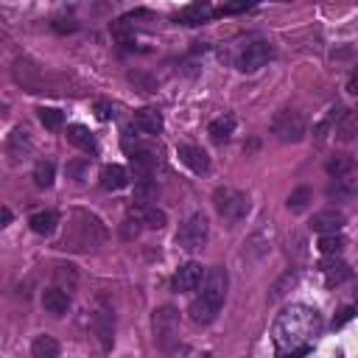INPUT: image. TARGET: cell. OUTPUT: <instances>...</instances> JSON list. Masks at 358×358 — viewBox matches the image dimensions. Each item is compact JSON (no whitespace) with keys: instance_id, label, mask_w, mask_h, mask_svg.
Returning a JSON list of instances; mask_svg holds the SVG:
<instances>
[{"instance_id":"obj_1","label":"cell","mask_w":358,"mask_h":358,"mask_svg":"<svg viewBox=\"0 0 358 358\" xmlns=\"http://www.w3.org/2000/svg\"><path fill=\"white\" fill-rule=\"evenodd\" d=\"M227 282H229L227 268L215 266V268L207 271L199 296L190 302V319H193L196 324H210V322L218 316V310H221V305H224V299H227Z\"/></svg>"},{"instance_id":"obj_2","label":"cell","mask_w":358,"mask_h":358,"mask_svg":"<svg viewBox=\"0 0 358 358\" xmlns=\"http://www.w3.org/2000/svg\"><path fill=\"white\" fill-rule=\"evenodd\" d=\"M73 218H76L78 224L70 227V232L62 238L59 249H92V246H98V243L106 241V229H103V224H101L92 213L76 210Z\"/></svg>"},{"instance_id":"obj_3","label":"cell","mask_w":358,"mask_h":358,"mask_svg":"<svg viewBox=\"0 0 358 358\" xmlns=\"http://www.w3.org/2000/svg\"><path fill=\"white\" fill-rule=\"evenodd\" d=\"M213 207H215V213H218L224 221L235 224V221H241V218L249 213V196H246L243 190H238V187L221 185V187H215V193H213Z\"/></svg>"},{"instance_id":"obj_4","label":"cell","mask_w":358,"mask_h":358,"mask_svg":"<svg viewBox=\"0 0 358 358\" xmlns=\"http://www.w3.org/2000/svg\"><path fill=\"white\" fill-rule=\"evenodd\" d=\"M274 59V48L266 42V39H255V42H246L238 56H235V67L241 73H257L260 67H266L268 62Z\"/></svg>"},{"instance_id":"obj_5","label":"cell","mask_w":358,"mask_h":358,"mask_svg":"<svg viewBox=\"0 0 358 358\" xmlns=\"http://www.w3.org/2000/svg\"><path fill=\"white\" fill-rule=\"evenodd\" d=\"M207 235H210V224L201 213H193L176 232V246L185 249V252H199L204 243H207Z\"/></svg>"},{"instance_id":"obj_6","label":"cell","mask_w":358,"mask_h":358,"mask_svg":"<svg viewBox=\"0 0 358 358\" xmlns=\"http://www.w3.org/2000/svg\"><path fill=\"white\" fill-rule=\"evenodd\" d=\"M271 134L280 143H299L305 137V120L296 109H280L271 117Z\"/></svg>"},{"instance_id":"obj_7","label":"cell","mask_w":358,"mask_h":358,"mask_svg":"<svg viewBox=\"0 0 358 358\" xmlns=\"http://www.w3.org/2000/svg\"><path fill=\"white\" fill-rule=\"evenodd\" d=\"M176 336H179V313L173 308H168V305L154 310V341L162 350H171Z\"/></svg>"},{"instance_id":"obj_8","label":"cell","mask_w":358,"mask_h":358,"mask_svg":"<svg viewBox=\"0 0 358 358\" xmlns=\"http://www.w3.org/2000/svg\"><path fill=\"white\" fill-rule=\"evenodd\" d=\"M204 268H201V263H193V260H187V263H182L179 268H176V274H173V288L179 291V294H190V291H199L201 288V282H204Z\"/></svg>"},{"instance_id":"obj_9","label":"cell","mask_w":358,"mask_h":358,"mask_svg":"<svg viewBox=\"0 0 358 358\" xmlns=\"http://www.w3.org/2000/svg\"><path fill=\"white\" fill-rule=\"evenodd\" d=\"M92 327H95V336L101 338V347L109 350L115 344V316H112V308L109 305H98L95 313H92Z\"/></svg>"},{"instance_id":"obj_10","label":"cell","mask_w":358,"mask_h":358,"mask_svg":"<svg viewBox=\"0 0 358 358\" xmlns=\"http://www.w3.org/2000/svg\"><path fill=\"white\" fill-rule=\"evenodd\" d=\"M176 157L185 168H190L193 173H210V157L201 145H190V143H182L176 148Z\"/></svg>"},{"instance_id":"obj_11","label":"cell","mask_w":358,"mask_h":358,"mask_svg":"<svg viewBox=\"0 0 358 358\" xmlns=\"http://www.w3.org/2000/svg\"><path fill=\"white\" fill-rule=\"evenodd\" d=\"M131 129L134 131H143V134H159L162 131V112L154 109V106H143L134 112V120H131Z\"/></svg>"},{"instance_id":"obj_12","label":"cell","mask_w":358,"mask_h":358,"mask_svg":"<svg viewBox=\"0 0 358 358\" xmlns=\"http://www.w3.org/2000/svg\"><path fill=\"white\" fill-rule=\"evenodd\" d=\"M131 215H134L143 227H148V229H162V227H165V221H168V215H165L159 207L145 204V201L134 204V207H131Z\"/></svg>"},{"instance_id":"obj_13","label":"cell","mask_w":358,"mask_h":358,"mask_svg":"<svg viewBox=\"0 0 358 358\" xmlns=\"http://www.w3.org/2000/svg\"><path fill=\"white\" fill-rule=\"evenodd\" d=\"M341 227H344V215L338 210H322L310 221V229L319 232V235H336Z\"/></svg>"},{"instance_id":"obj_14","label":"cell","mask_w":358,"mask_h":358,"mask_svg":"<svg viewBox=\"0 0 358 358\" xmlns=\"http://www.w3.org/2000/svg\"><path fill=\"white\" fill-rule=\"evenodd\" d=\"M235 126H238L235 115H232V112H224V115H218L215 120H210L207 134H210L213 143H227V140L235 134Z\"/></svg>"},{"instance_id":"obj_15","label":"cell","mask_w":358,"mask_h":358,"mask_svg":"<svg viewBox=\"0 0 358 358\" xmlns=\"http://www.w3.org/2000/svg\"><path fill=\"white\" fill-rule=\"evenodd\" d=\"M42 305H45L48 313L64 316L73 302H70V294H67V291H62V288H45V291H42Z\"/></svg>"},{"instance_id":"obj_16","label":"cell","mask_w":358,"mask_h":358,"mask_svg":"<svg viewBox=\"0 0 358 358\" xmlns=\"http://www.w3.org/2000/svg\"><path fill=\"white\" fill-rule=\"evenodd\" d=\"M213 14H215V11H213L207 3H190V6L179 8L176 22H182V25H201V22H207Z\"/></svg>"},{"instance_id":"obj_17","label":"cell","mask_w":358,"mask_h":358,"mask_svg":"<svg viewBox=\"0 0 358 358\" xmlns=\"http://www.w3.org/2000/svg\"><path fill=\"white\" fill-rule=\"evenodd\" d=\"M129 185V173L123 165H103L101 171V187L103 190H123Z\"/></svg>"},{"instance_id":"obj_18","label":"cell","mask_w":358,"mask_h":358,"mask_svg":"<svg viewBox=\"0 0 358 358\" xmlns=\"http://www.w3.org/2000/svg\"><path fill=\"white\" fill-rule=\"evenodd\" d=\"M56 224H59V215H56L53 210H36V213L28 218V227H31L36 235H53Z\"/></svg>"},{"instance_id":"obj_19","label":"cell","mask_w":358,"mask_h":358,"mask_svg":"<svg viewBox=\"0 0 358 358\" xmlns=\"http://www.w3.org/2000/svg\"><path fill=\"white\" fill-rule=\"evenodd\" d=\"M67 140H70L73 145H78L81 151H95V148H98V143H95L92 131H90L87 126H81V123L67 126Z\"/></svg>"},{"instance_id":"obj_20","label":"cell","mask_w":358,"mask_h":358,"mask_svg":"<svg viewBox=\"0 0 358 358\" xmlns=\"http://www.w3.org/2000/svg\"><path fill=\"white\" fill-rule=\"evenodd\" d=\"M333 134H336L341 143H350V140L358 134V112H347V109H344V115L338 117Z\"/></svg>"},{"instance_id":"obj_21","label":"cell","mask_w":358,"mask_h":358,"mask_svg":"<svg viewBox=\"0 0 358 358\" xmlns=\"http://www.w3.org/2000/svg\"><path fill=\"white\" fill-rule=\"evenodd\" d=\"M31 358H59V341L53 336H36L31 341Z\"/></svg>"},{"instance_id":"obj_22","label":"cell","mask_w":358,"mask_h":358,"mask_svg":"<svg viewBox=\"0 0 358 358\" xmlns=\"http://www.w3.org/2000/svg\"><path fill=\"white\" fill-rule=\"evenodd\" d=\"M129 154H131V165H134L140 173H148V171L157 165L154 151H151V148H145V145H134V148H129Z\"/></svg>"},{"instance_id":"obj_23","label":"cell","mask_w":358,"mask_h":358,"mask_svg":"<svg viewBox=\"0 0 358 358\" xmlns=\"http://www.w3.org/2000/svg\"><path fill=\"white\" fill-rule=\"evenodd\" d=\"M53 173H56L53 162L50 159H39L34 165V182H36V187H50L53 185Z\"/></svg>"},{"instance_id":"obj_24","label":"cell","mask_w":358,"mask_h":358,"mask_svg":"<svg viewBox=\"0 0 358 358\" xmlns=\"http://www.w3.org/2000/svg\"><path fill=\"white\" fill-rule=\"evenodd\" d=\"M322 268H324V277H327V282H330V285H333V282H341V280H347V277H350L347 266H344L338 257H327Z\"/></svg>"},{"instance_id":"obj_25","label":"cell","mask_w":358,"mask_h":358,"mask_svg":"<svg viewBox=\"0 0 358 358\" xmlns=\"http://www.w3.org/2000/svg\"><path fill=\"white\" fill-rule=\"evenodd\" d=\"M341 115H344V109H341V106H330V109H327V115H324V117L316 123V129H313V131H316V137H324L330 129H336V123H338V117H341Z\"/></svg>"},{"instance_id":"obj_26","label":"cell","mask_w":358,"mask_h":358,"mask_svg":"<svg viewBox=\"0 0 358 358\" xmlns=\"http://www.w3.org/2000/svg\"><path fill=\"white\" fill-rule=\"evenodd\" d=\"M319 249H322V255H327V257H338L341 249H344V238H341L338 232H336V235H322Z\"/></svg>"},{"instance_id":"obj_27","label":"cell","mask_w":358,"mask_h":358,"mask_svg":"<svg viewBox=\"0 0 358 358\" xmlns=\"http://www.w3.org/2000/svg\"><path fill=\"white\" fill-rule=\"evenodd\" d=\"M308 204H310V190L308 187H296L288 196V210L291 213H302V210H308Z\"/></svg>"},{"instance_id":"obj_28","label":"cell","mask_w":358,"mask_h":358,"mask_svg":"<svg viewBox=\"0 0 358 358\" xmlns=\"http://www.w3.org/2000/svg\"><path fill=\"white\" fill-rule=\"evenodd\" d=\"M39 120H42L45 129H59L64 123V115L59 109H53V106H42L39 109Z\"/></svg>"},{"instance_id":"obj_29","label":"cell","mask_w":358,"mask_h":358,"mask_svg":"<svg viewBox=\"0 0 358 358\" xmlns=\"http://www.w3.org/2000/svg\"><path fill=\"white\" fill-rule=\"evenodd\" d=\"M31 148V140H28V131L25 129H14L11 131V140H8V151L14 154V157H22V151L20 148Z\"/></svg>"},{"instance_id":"obj_30","label":"cell","mask_w":358,"mask_h":358,"mask_svg":"<svg viewBox=\"0 0 358 358\" xmlns=\"http://www.w3.org/2000/svg\"><path fill=\"white\" fill-rule=\"evenodd\" d=\"M112 34H115V39L120 42V45H131L134 42V34H131V28H129V20H117V22H112Z\"/></svg>"},{"instance_id":"obj_31","label":"cell","mask_w":358,"mask_h":358,"mask_svg":"<svg viewBox=\"0 0 358 358\" xmlns=\"http://www.w3.org/2000/svg\"><path fill=\"white\" fill-rule=\"evenodd\" d=\"M350 168H352V162H350L347 157H336V159L327 162V173H330L333 179H344V176L350 173Z\"/></svg>"},{"instance_id":"obj_32","label":"cell","mask_w":358,"mask_h":358,"mask_svg":"<svg viewBox=\"0 0 358 358\" xmlns=\"http://www.w3.org/2000/svg\"><path fill=\"white\" fill-rule=\"evenodd\" d=\"M67 173H70L73 179H81V176H84V159H78V162H70V165H67Z\"/></svg>"},{"instance_id":"obj_33","label":"cell","mask_w":358,"mask_h":358,"mask_svg":"<svg viewBox=\"0 0 358 358\" xmlns=\"http://www.w3.org/2000/svg\"><path fill=\"white\" fill-rule=\"evenodd\" d=\"M347 90H350L352 95H358V67L350 73V78H347Z\"/></svg>"},{"instance_id":"obj_34","label":"cell","mask_w":358,"mask_h":358,"mask_svg":"<svg viewBox=\"0 0 358 358\" xmlns=\"http://www.w3.org/2000/svg\"><path fill=\"white\" fill-rule=\"evenodd\" d=\"M95 109H98V117H101V120H109V117H112V115H115V112H112V109H109V106H106V103H98V106H95Z\"/></svg>"},{"instance_id":"obj_35","label":"cell","mask_w":358,"mask_h":358,"mask_svg":"<svg viewBox=\"0 0 358 358\" xmlns=\"http://www.w3.org/2000/svg\"><path fill=\"white\" fill-rule=\"evenodd\" d=\"M352 316H355V310H352V308H344V310H341V316L336 319V327H338V324H344V322H347V319H352Z\"/></svg>"},{"instance_id":"obj_36","label":"cell","mask_w":358,"mask_h":358,"mask_svg":"<svg viewBox=\"0 0 358 358\" xmlns=\"http://www.w3.org/2000/svg\"><path fill=\"white\" fill-rule=\"evenodd\" d=\"M11 221V210L8 207H3V224H8Z\"/></svg>"}]
</instances>
